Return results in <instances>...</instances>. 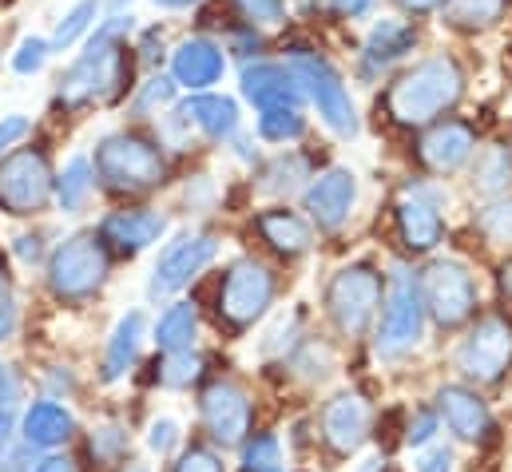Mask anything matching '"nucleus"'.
<instances>
[{
	"label": "nucleus",
	"instance_id": "c85d7f7f",
	"mask_svg": "<svg viewBox=\"0 0 512 472\" xmlns=\"http://www.w3.org/2000/svg\"><path fill=\"white\" fill-rule=\"evenodd\" d=\"M175 104H179V84L167 72L155 68L151 76L135 80V88L128 96V119H155L163 116L167 108H175Z\"/></svg>",
	"mask_w": 512,
	"mask_h": 472
},
{
	"label": "nucleus",
	"instance_id": "e2e57ef3",
	"mask_svg": "<svg viewBox=\"0 0 512 472\" xmlns=\"http://www.w3.org/2000/svg\"><path fill=\"white\" fill-rule=\"evenodd\" d=\"M505 274H509V278H505V282H509V286H512V270H505Z\"/></svg>",
	"mask_w": 512,
	"mask_h": 472
},
{
	"label": "nucleus",
	"instance_id": "a18cd8bd",
	"mask_svg": "<svg viewBox=\"0 0 512 472\" xmlns=\"http://www.w3.org/2000/svg\"><path fill=\"white\" fill-rule=\"evenodd\" d=\"M433 437H437V417H433L429 409H417V413L409 417V425H405V445L421 449V445H429Z\"/></svg>",
	"mask_w": 512,
	"mask_h": 472
},
{
	"label": "nucleus",
	"instance_id": "f257e3e1",
	"mask_svg": "<svg viewBox=\"0 0 512 472\" xmlns=\"http://www.w3.org/2000/svg\"><path fill=\"white\" fill-rule=\"evenodd\" d=\"M135 12H104V20L92 28V36L80 44V52L68 60V68L56 76L52 108L56 112H88V108H116L128 104L135 88Z\"/></svg>",
	"mask_w": 512,
	"mask_h": 472
},
{
	"label": "nucleus",
	"instance_id": "aec40b11",
	"mask_svg": "<svg viewBox=\"0 0 512 472\" xmlns=\"http://www.w3.org/2000/svg\"><path fill=\"white\" fill-rule=\"evenodd\" d=\"M437 413H441L445 429H449L457 441L481 445V441L493 437L489 405H485L469 385H441V389H437Z\"/></svg>",
	"mask_w": 512,
	"mask_h": 472
},
{
	"label": "nucleus",
	"instance_id": "7ed1b4c3",
	"mask_svg": "<svg viewBox=\"0 0 512 472\" xmlns=\"http://www.w3.org/2000/svg\"><path fill=\"white\" fill-rule=\"evenodd\" d=\"M92 171L96 187L108 195H147L167 183V151L159 139H147L139 131H104L92 147Z\"/></svg>",
	"mask_w": 512,
	"mask_h": 472
},
{
	"label": "nucleus",
	"instance_id": "13d9d810",
	"mask_svg": "<svg viewBox=\"0 0 512 472\" xmlns=\"http://www.w3.org/2000/svg\"><path fill=\"white\" fill-rule=\"evenodd\" d=\"M12 449V417L8 413H0V457Z\"/></svg>",
	"mask_w": 512,
	"mask_h": 472
},
{
	"label": "nucleus",
	"instance_id": "f03ea898",
	"mask_svg": "<svg viewBox=\"0 0 512 472\" xmlns=\"http://www.w3.org/2000/svg\"><path fill=\"white\" fill-rule=\"evenodd\" d=\"M465 96V72L453 56H425L401 72L385 92V116L397 127H429Z\"/></svg>",
	"mask_w": 512,
	"mask_h": 472
},
{
	"label": "nucleus",
	"instance_id": "473e14b6",
	"mask_svg": "<svg viewBox=\"0 0 512 472\" xmlns=\"http://www.w3.org/2000/svg\"><path fill=\"white\" fill-rule=\"evenodd\" d=\"M52 56H56V52H52V40H48V36L24 32V36L16 40V48L8 52V72L20 76V80H32V76H40V72L48 68Z\"/></svg>",
	"mask_w": 512,
	"mask_h": 472
},
{
	"label": "nucleus",
	"instance_id": "de8ad7c7",
	"mask_svg": "<svg viewBox=\"0 0 512 472\" xmlns=\"http://www.w3.org/2000/svg\"><path fill=\"white\" fill-rule=\"evenodd\" d=\"M20 393H24V381L12 365H0V413H12L20 405Z\"/></svg>",
	"mask_w": 512,
	"mask_h": 472
},
{
	"label": "nucleus",
	"instance_id": "a19ab883",
	"mask_svg": "<svg viewBox=\"0 0 512 472\" xmlns=\"http://www.w3.org/2000/svg\"><path fill=\"white\" fill-rule=\"evenodd\" d=\"M179 441H183V429H179V421H175V417H155V421H151V429H147V445H151L159 457L175 453V449H179Z\"/></svg>",
	"mask_w": 512,
	"mask_h": 472
},
{
	"label": "nucleus",
	"instance_id": "bb28decb",
	"mask_svg": "<svg viewBox=\"0 0 512 472\" xmlns=\"http://www.w3.org/2000/svg\"><path fill=\"white\" fill-rule=\"evenodd\" d=\"M104 0H72L68 8H64V16L56 20V28H52V52H72V48H80L88 36H92V28L104 20Z\"/></svg>",
	"mask_w": 512,
	"mask_h": 472
},
{
	"label": "nucleus",
	"instance_id": "7c9ffc66",
	"mask_svg": "<svg viewBox=\"0 0 512 472\" xmlns=\"http://www.w3.org/2000/svg\"><path fill=\"white\" fill-rule=\"evenodd\" d=\"M509 12V0H445L441 4V16L449 28H461V32H485V28H497Z\"/></svg>",
	"mask_w": 512,
	"mask_h": 472
},
{
	"label": "nucleus",
	"instance_id": "3c124183",
	"mask_svg": "<svg viewBox=\"0 0 512 472\" xmlns=\"http://www.w3.org/2000/svg\"><path fill=\"white\" fill-rule=\"evenodd\" d=\"M334 16H342V20H358V16H366L370 8H374V0H322Z\"/></svg>",
	"mask_w": 512,
	"mask_h": 472
},
{
	"label": "nucleus",
	"instance_id": "8fccbe9b",
	"mask_svg": "<svg viewBox=\"0 0 512 472\" xmlns=\"http://www.w3.org/2000/svg\"><path fill=\"white\" fill-rule=\"evenodd\" d=\"M40 449H32V445H24V449H16V453H4L0 457V472H32L36 469V457Z\"/></svg>",
	"mask_w": 512,
	"mask_h": 472
},
{
	"label": "nucleus",
	"instance_id": "ddd939ff",
	"mask_svg": "<svg viewBox=\"0 0 512 472\" xmlns=\"http://www.w3.org/2000/svg\"><path fill=\"white\" fill-rule=\"evenodd\" d=\"M219 254V238L211 235H175L155 258V270H151V282H147V298H167V294H179L203 266H211Z\"/></svg>",
	"mask_w": 512,
	"mask_h": 472
},
{
	"label": "nucleus",
	"instance_id": "bf43d9fd",
	"mask_svg": "<svg viewBox=\"0 0 512 472\" xmlns=\"http://www.w3.org/2000/svg\"><path fill=\"white\" fill-rule=\"evenodd\" d=\"M354 472H385V457H366L354 465Z\"/></svg>",
	"mask_w": 512,
	"mask_h": 472
},
{
	"label": "nucleus",
	"instance_id": "c756f323",
	"mask_svg": "<svg viewBox=\"0 0 512 472\" xmlns=\"http://www.w3.org/2000/svg\"><path fill=\"white\" fill-rule=\"evenodd\" d=\"M195 334H199V310L191 302H171L159 314V322H155V346L163 354L191 350L195 346Z\"/></svg>",
	"mask_w": 512,
	"mask_h": 472
},
{
	"label": "nucleus",
	"instance_id": "6ab92c4d",
	"mask_svg": "<svg viewBox=\"0 0 512 472\" xmlns=\"http://www.w3.org/2000/svg\"><path fill=\"white\" fill-rule=\"evenodd\" d=\"M239 92L247 104H255L258 112L266 108H302V88L290 76L286 64H270V60H247L239 72Z\"/></svg>",
	"mask_w": 512,
	"mask_h": 472
},
{
	"label": "nucleus",
	"instance_id": "4c0bfd02",
	"mask_svg": "<svg viewBox=\"0 0 512 472\" xmlns=\"http://www.w3.org/2000/svg\"><path fill=\"white\" fill-rule=\"evenodd\" d=\"M203 377V357L191 354V350H179V354H167L159 365V385L163 389H187Z\"/></svg>",
	"mask_w": 512,
	"mask_h": 472
},
{
	"label": "nucleus",
	"instance_id": "1a4fd4ad",
	"mask_svg": "<svg viewBox=\"0 0 512 472\" xmlns=\"http://www.w3.org/2000/svg\"><path fill=\"white\" fill-rule=\"evenodd\" d=\"M274 302V274L255 258H235L219 278V322L231 334L251 330Z\"/></svg>",
	"mask_w": 512,
	"mask_h": 472
},
{
	"label": "nucleus",
	"instance_id": "dca6fc26",
	"mask_svg": "<svg viewBox=\"0 0 512 472\" xmlns=\"http://www.w3.org/2000/svg\"><path fill=\"white\" fill-rule=\"evenodd\" d=\"M354 203H358V179L346 167H326L302 191V207H306L310 223H318L322 231H342Z\"/></svg>",
	"mask_w": 512,
	"mask_h": 472
},
{
	"label": "nucleus",
	"instance_id": "e433bc0d",
	"mask_svg": "<svg viewBox=\"0 0 512 472\" xmlns=\"http://www.w3.org/2000/svg\"><path fill=\"white\" fill-rule=\"evenodd\" d=\"M262 179H266V183H262L266 195H294L298 183L306 179V159L294 155V151H290V155H278V159L262 171Z\"/></svg>",
	"mask_w": 512,
	"mask_h": 472
},
{
	"label": "nucleus",
	"instance_id": "4468645a",
	"mask_svg": "<svg viewBox=\"0 0 512 472\" xmlns=\"http://www.w3.org/2000/svg\"><path fill=\"white\" fill-rule=\"evenodd\" d=\"M167 76L179 84V92H211L227 76V48L215 36L191 32L171 44L167 52Z\"/></svg>",
	"mask_w": 512,
	"mask_h": 472
},
{
	"label": "nucleus",
	"instance_id": "ea45409f",
	"mask_svg": "<svg viewBox=\"0 0 512 472\" xmlns=\"http://www.w3.org/2000/svg\"><path fill=\"white\" fill-rule=\"evenodd\" d=\"M88 453L100 461V465H112L128 453V433L120 425H100L92 437H88Z\"/></svg>",
	"mask_w": 512,
	"mask_h": 472
},
{
	"label": "nucleus",
	"instance_id": "39448f33",
	"mask_svg": "<svg viewBox=\"0 0 512 472\" xmlns=\"http://www.w3.org/2000/svg\"><path fill=\"white\" fill-rule=\"evenodd\" d=\"M52 155L44 143H20L0 159V211L12 219H28L48 211L52 203Z\"/></svg>",
	"mask_w": 512,
	"mask_h": 472
},
{
	"label": "nucleus",
	"instance_id": "6e6d98bb",
	"mask_svg": "<svg viewBox=\"0 0 512 472\" xmlns=\"http://www.w3.org/2000/svg\"><path fill=\"white\" fill-rule=\"evenodd\" d=\"M32 472H76V469H72V461H68V457H40Z\"/></svg>",
	"mask_w": 512,
	"mask_h": 472
},
{
	"label": "nucleus",
	"instance_id": "052dcab7",
	"mask_svg": "<svg viewBox=\"0 0 512 472\" xmlns=\"http://www.w3.org/2000/svg\"><path fill=\"white\" fill-rule=\"evenodd\" d=\"M124 472H151V465H143V461H131V465Z\"/></svg>",
	"mask_w": 512,
	"mask_h": 472
},
{
	"label": "nucleus",
	"instance_id": "5fc2aeb1",
	"mask_svg": "<svg viewBox=\"0 0 512 472\" xmlns=\"http://www.w3.org/2000/svg\"><path fill=\"white\" fill-rule=\"evenodd\" d=\"M401 12H409V16H429V12H437L445 0H393Z\"/></svg>",
	"mask_w": 512,
	"mask_h": 472
},
{
	"label": "nucleus",
	"instance_id": "9b49d317",
	"mask_svg": "<svg viewBox=\"0 0 512 472\" xmlns=\"http://www.w3.org/2000/svg\"><path fill=\"white\" fill-rule=\"evenodd\" d=\"M453 365L473 385H493L512 365V322L501 314H485L457 346Z\"/></svg>",
	"mask_w": 512,
	"mask_h": 472
},
{
	"label": "nucleus",
	"instance_id": "f8f14e48",
	"mask_svg": "<svg viewBox=\"0 0 512 472\" xmlns=\"http://www.w3.org/2000/svg\"><path fill=\"white\" fill-rule=\"evenodd\" d=\"M199 417H203V429H207V437H211L215 445L235 449V445H243L247 433H251L255 405H251V397H247L243 385L219 377V381H211V385L199 393Z\"/></svg>",
	"mask_w": 512,
	"mask_h": 472
},
{
	"label": "nucleus",
	"instance_id": "6e6552de",
	"mask_svg": "<svg viewBox=\"0 0 512 472\" xmlns=\"http://www.w3.org/2000/svg\"><path fill=\"white\" fill-rule=\"evenodd\" d=\"M425 330V302H421V282L413 270L393 266V278L385 286V310L382 326L374 334L378 357H401L421 342Z\"/></svg>",
	"mask_w": 512,
	"mask_h": 472
},
{
	"label": "nucleus",
	"instance_id": "680f3d73",
	"mask_svg": "<svg viewBox=\"0 0 512 472\" xmlns=\"http://www.w3.org/2000/svg\"><path fill=\"white\" fill-rule=\"evenodd\" d=\"M4 290H8V286H4V274H0V294H4Z\"/></svg>",
	"mask_w": 512,
	"mask_h": 472
},
{
	"label": "nucleus",
	"instance_id": "37998d69",
	"mask_svg": "<svg viewBox=\"0 0 512 472\" xmlns=\"http://www.w3.org/2000/svg\"><path fill=\"white\" fill-rule=\"evenodd\" d=\"M223 48H227V52H235V56H243V60H251V56H258L262 40H258L255 24H251V20H247V24H235V28L227 32Z\"/></svg>",
	"mask_w": 512,
	"mask_h": 472
},
{
	"label": "nucleus",
	"instance_id": "a211bd4d",
	"mask_svg": "<svg viewBox=\"0 0 512 472\" xmlns=\"http://www.w3.org/2000/svg\"><path fill=\"white\" fill-rule=\"evenodd\" d=\"M417 155H421V163L433 175H453V171H461L477 155V127L469 119L433 123L425 131V139L417 143Z\"/></svg>",
	"mask_w": 512,
	"mask_h": 472
},
{
	"label": "nucleus",
	"instance_id": "5701e85b",
	"mask_svg": "<svg viewBox=\"0 0 512 472\" xmlns=\"http://www.w3.org/2000/svg\"><path fill=\"white\" fill-rule=\"evenodd\" d=\"M413 48H417V28L397 16H385L370 28V36L362 44V64H366V72H385L397 60H405Z\"/></svg>",
	"mask_w": 512,
	"mask_h": 472
},
{
	"label": "nucleus",
	"instance_id": "4be33fe9",
	"mask_svg": "<svg viewBox=\"0 0 512 472\" xmlns=\"http://www.w3.org/2000/svg\"><path fill=\"white\" fill-rule=\"evenodd\" d=\"M179 108H183V116L191 119V127L211 143H231V135L239 131V104L231 96L191 92L187 100H179Z\"/></svg>",
	"mask_w": 512,
	"mask_h": 472
},
{
	"label": "nucleus",
	"instance_id": "58836bf2",
	"mask_svg": "<svg viewBox=\"0 0 512 472\" xmlns=\"http://www.w3.org/2000/svg\"><path fill=\"white\" fill-rule=\"evenodd\" d=\"M243 472H282L278 437L258 433L255 441H243Z\"/></svg>",
	"mask_w": 512,
	"mask_h": 472
},
{
	"label": "nucleus",
	"instance_id": "72a5a7b5",
	"mask_svg": "<svg viewBox=\"0 0 512 472\" xmlns=\"http://www.w3.org/2000/svg\"><path fill=\"white\" fill-rule=\"evenodd\" d=\"M302 135H306L302 108H266V112H258V139H266V143H294Z\"/></svg>",
	"mask_w": 512,
	"mask_h": 472
},
{
	"label": "nucleus",
	"instance_id": "393cba45",
	"mask_svg": "<svg viewBox=\"0 0 512 472\" xmlns=\"http://www.w3.org/2000/svg\"><path fill=\"white\" fill-rule=\"evenodd\" d=\"M96 195V171H92V155H68L64 167H56L52 179V203L64 215H80Z\"/></svg>",
	"mask_w": 512,
	"mask_h": 472
},
{
	"label": "nucleus",
	"instance_id": "2eb2a0df",
	"mask_svg": "<svg viewBox=\"0 0 512 472\" xmlns=\"http://www.w3.org/2000/svg\"><path fill=\"white\" fill-rule=\"evenodd\" d=\"M393 219H397V238L409 254H429L445 238V219H441V203H437L433 187L409 183L401 203L393 207Z\"/></svg>",
	"mask_w": 512,
	"mask_h": 472
},
{
	"label": "nucleus",
	"instance_id": "79ce46f5",
	"mask_svg": "<svg viewBox=\"0 0 512 472\" xmlns=\"http://www.w3.org/2000/svg\"><path fill=\"white\" fill-rule=\"evenodd\" d=\"M28 135H32V119L28 116H20V112L0 116V159H4L12 147H20Z\"/></svg>",
	"mask_w": 512,
	"mask_h": 472
},
{
	"label": "nucleus",
	"instance_id": "f3484780",
	"mask_svg": "<svg viewBox=\"0 0 512 472\" xmlns=\"http://www.w3.org/2000/svg\"><path fill=\"white\" fill-rule=\"evenodd\" d=\"M100 242L124 258L143 254L147 246H155L159 238L167 235V215L151 211V207H120V211H108L96 227Z\"/></svg>",
	"mask_w": 512,
	"mask_h": 472
},
{
	"label": "nucleus",
	"instance_id": "0eeeda50",
	"mask_svg": "<svg viewBox=\"0 0 512 472\" xmlns=\"http://www.w3.org/2000/svg\"><path fill=\"white\" fill-rule=\"evenodd\" d=\"M382 298V270H374L370 262H354V266H346V270H338L330 278V286H326V314L334 318V326L346 338H362L374 326Z\"/></svg>",
	"mask_w": 512,
	"mask_h": 472
},
{
	"label": "nucleus",
	"instance_id": "09e8293b",
	"mask_svg": "<svg viewBox=\"0 0 512 472\" xmlns=\"http://www.w3.org/2000/svg\"><path fill=\"white\" fill-rule=\"evenodd\" d=\"M239 8H243V20H251V24H274V20H282V0H235Z\"/></svg>",
	"mask_w": 512,
	"mask_h": 472
},
{
	"label": "nucleus",
	"instance_id": "20e7f679",
	"mask_svg": "<svg viewBox=\"0 0 512 472\" xmlns=\"http://www.w3.org/2000/svg\"><path fill=\"white\" fill-rule=\"evenodd\" d=\"M286 68H290V76L298 80L302 96L318 108L322 123H326L334 135L358 139V112H354V100H350V92H346L338 68H334L326 56H318L314 48H290V52H286Z\"/></svg>",
	"mask_w": 512,
	"mask_h": 472
},
{
	"label": "nucleus",
	"instance_id": "cd10ccee",
	"mask_svg": "<svg viewBox=\"0 0 512 472\" xmlns=\"http://www.w3.org/2000/svg\"><path fill=\"white\" fill-rule=\"evenodd\" d=\"M139 338H143V314H139V310H131V314H124V318L116 322L112 342H108V354H104V369H100V377H104L108 385H112V381H120L131 365H135V357H139Z\"/></svg>",
	"mask_w": 512,
	"mask_h": 472
},
{
	"label": "nucleus",
	"instance_id": "864d4df0",
	"mask_svg": "<svg viewBox=\"0 0 512 472\" xmlns=\"http://www.w3.org/2000/svg\"><path fill=\"white\" fill-rule=\"evenodd\" d=\"M12 250H16L20 262H36V258H40V235H20Z\"/></svg>",
	"mask_w": 512,
	"mask_h": 472
},
{
	"label": "nucleus",
	"instance_id": "4d7b16f0",
	"mask_svg": "<svg viewBox=\"0 0 512 472\" xmlns=\"http://www.w3.org/2000/svg\"><path fill=\"white\" fill-rule=\"evenodd\" d=\"M159 12H187V8H195V4H203V0H151Z\"/></svg>",
	"mask_w": 512,
	"mask_h": 472
},
{
	"label": "nucleus",
	"instance_id": "b1692460",
	"mask_svg": "<svg viewBox=\"0 0 512 472\" xmlns=\"http://www.w3.org/2000/svg\"><path fill=\"white\" fill-rule=\"evenodd\" d=\"M255 231L262 235V242L282 254V258H302L310 246H314V235H310V223L286 207H270L255 219Z\"/></svg>",
	"mask_w": 512,
	"mask_h": 472
},
{
	"label": "nucleus",
	"instance_id": "2f4dec72",
	"mask_svg": "<svg viewBox=\"0 0 512 472\" xmlns=\"http://www.w3.org/2000/svg\"><path fill=\"white\" fill-rule=\"evenodd\" d=\"M512 187V151L509 147H485L473 163V191L485 195V199H497V195H509Z\"/></svg>",
	"mask_w": 512,
	"mask_h": 472
},
{
	"label": "nucleus",
	"instance_id": "412c9836",
	"mask_svg": "<svg viewBox=\"0 0 512 472\" xmlns=\"http://www.w3.org/2000/svg\"><path fill=\"white\" fill-rule=\"evenodd\" d=\"M322 437L338 457H350L370 437V405L358 393H338L322 409Z\"/></svg>",
	"mask_w": 512,
	"mask_h": 472
},
{
	"label": "nucleus",
	"instance_id": "49530a36",
	"mask_svg": "<svg viewBox=\"0 0 512 472\" xmlns=\"http://www.w3.org/2000/svg\"><path fill=\"white\" fill-rule=\"evenodd\" d=\"M175 472H227V469H223V461H219V457H215L211 449L195 445V449H187V453L179 457Z\"/></svg>",
	"mask_w": 512,
	"mask_h": 472
},
{
	"label": "nucleus",
	"instance_id": "603ef678",
	"mask_svg": "<svg viewBox=\"0 0 512 472\" xmlns=\"http://www.w3.org/2000/svg\"><path fill=\"white\" fill-rule=\"evenodd\" d=\"M12 326H16V302H12V294L4 290V294H0V342L12 334Z\"/></svg>",
	"mask_w": 512,
	"mask_h": 472
},
{
	"label": "nucleus",
	"instance_id": "423d86ee",
	"mask_svg": "<svg viewBox=\"0 0 512 472\" xmlns=\"http://www.w3.org/2000/svg\"><path fill=\"white\" fill-rule=\"evenodd\" d=\"M112 270V254L100 242L96 231H80V235L64 238L52 258H48V286L60 302H84L92 298Z\"/></svg>",
	"mask_w": 512,
	"mask_h": 472
},
{
	"label": "nucleus",
	"instance_id": "c03bdc74",
	"mask_svg": "<svg viewBox=\"0 0 512 472\" xmlns=\"http://www.w3.org/2000/svg\"><path fill=\"white\" fill-rule=\"evenodd\" d=\"M413 472H453V449L449 445H421L417 461H413Z\"/></svg>",
	"mask_w": 512,
	"mask_h": 472
},
{
	"label": "nucleus",
	"instance_id": "c9c22d12",
	"mask_svg": "<svg viewBox=\"0 0 512 472\" xmlns=\"http://www.w3.org/2000/svg\"><path fill=\"white\" fill-rule=\"evenodd\" d=\"M131 52H135V64H139V68H151V72H155V68L167 60V52H171L163 24H135V32H131Z\"/></svg>",
	"mask_w": 512,
	"mask_h": 472
},
{
	"label": "nucleus",
	"instance_id": "9d476101",
	"mask_svg": "<svg viewBox=\"0 0 512 472\" xmlns=\"http://www.w3.org/2000/svg\"><path fill=\"white\" fill-rule=\"evenodd\" d=\"M421 302L441 330H457L477 314V278L469 274L465 262L437 258L421 274Z\"/></svg>",
	"mask_w": 512,
	"mask_h": 472
},
{
	"label": "nucleus",
	"instance_id": "a878e982",
	"mask_svg": "<svg viewBox=\"0 0 512 472\" xmlns=\"http://www.w3.org/2000/svg\"><path fill=\"white\" fill-rule=\"evenodd\" d=\"M72 433H76V421H72V413H68L64 405H56V401H36V405L24 413V421H20V437H24V445H32V449H56V445H64Z\"/></svg>",
	"mask_w": 512,
	"mask_h": 472
},
{
	"label": "nucleus",
	"instance_id": "f704fd0d",
	"mask_svg": "<svg viewBox=\"0 0 512 472\" xmlns=\"http://www.w3.org/2000/svg\"><path fill=\"white\" fill-rule=\"evenodd\" d=\"M473 223L489 246H512V195H497L489 207L477 211Z\"/></svg>",
	"mask_w": 512,
	"mask_h": 472
}]
</instances>
